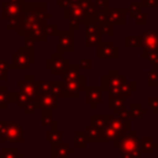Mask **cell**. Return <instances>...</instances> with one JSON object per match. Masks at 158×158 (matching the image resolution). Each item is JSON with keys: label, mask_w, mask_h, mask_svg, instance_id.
Wrapping results in <instances>:
<instances>
[{"label": "cell", "mask_w": 158, "mask_h": 158, "mask_svg": "<svg viewBox=\"0 0 158 158\" xmlns=\"http://www.w3.org/2000/svg\"><path fill=\"white\" fill-rule=\"evenodd\" d=\"M114 147L120 151V158H141V147L139 137L136 131L130 130L128 132L122 133L115 142Z\"/></svg>", "instance_id": "6da1fadb"}, {"label": "cell", "mask_w": 158, "mask_h": 158, "mask_svg": "<svg viewBox=\"0 0 158 158\" xmlns=\"http://www.w3.org/2000/svg\"><path fill=\"white\" fill-rule=\"evenodd\" d=\"M81 25L85 26V47H96L102 41V32L100 23L95 20L94 15H86L81 20Z\"/></svg>", "instance_id": "7a4b0ae2"}, {"label": "cell", "mask_w": 158, "mask_h": 158, "mask_svg": "<svg viewBox=\"0 0 158 158\" xmlns=\"http://www.w3.org/2000/svg\"><path fill=\"white\" fill-rule=\"evenodd\" d=\"M126 80L125 75L118 69H110L101 78V90L106 94H120L118 88Z\"/></svg>", "instance_id": "3957f363"}, {"label": "cell", "mask_w": 158, "mask_h": 158, "mask_svg": "<svg viewBox=\"0 0 158 158\" xmlns=\"http://www.w3.org/2000/svg\"><path fill=\"white\" fill-rule=\"evenodd\" d=\"M64 90H63V98H79L81 93H84V89L86 86V78L85 75H81L74 80L70 81H63Z\"/></svg>", "instance_id": "277c9868"}, {"label": "cell", "mask_w": 158, "mask_h": 158, "mask_svg": "<svg viewBox=\"0 0 158 158\" xmlns=\"http://www.w3.org/2000/svg\"><path fill=\"white\" fill-rule=\"evenodd\" d=\"M57 36H58V52L59 53H73L75 51L74 31L58 30Z\"/></svg>", "instance_id": "5b68a950"}, {"label": "cell", "mask_w": 158, "mask_h": 158, "mask_svg": "<svg viewBox=\"0 0 158 158\" xmlns=\"http://www.w3.org/2000/svg\"><path fill=\"white\" fill-rule=\"evenodd\" d=\"M96 57L99 59H118L120 48L111 41H101L96 46Z\"/></svg>", "instance_id": "8992f818"}, {"label": "cell", "mask_w": 158, "mask_h": 158, "mask_svg": "<svg viewBox=\"0 0 158 158\" xmlns=\"http://www.w3.org/2000/svg\"><path fill=\"white\" fill-rule=\"evenodd\" d=\"M63 53H53L51 58L47 59V69H51L54 75H59L65 72L69 65V60L62 56Z\"/></svg>", "instance_id": "52a82bcc"}, {"label": "cell", "mask_w": 158, "mask_h": 158, "mask_svg": "<svg viewBox=\"0 0 158 158\" xmlns=\"http://www.w3.org/2000/svg\"><path fill=\"white\" fill-rule=\"evenodd\" d=\"M84 93H85V101L90 105V107L93 110H95L98 107V105H100L102 102L104 91L101 90V86H95V85L85 86Z\"/></svg>", "instance_id": "ba28073f"}, {"label": "cell", "mask_w": 158, "mask_h": 158, "mask_svg": "<svg viewBox=\"0 0 158 158\" xmlns=\"http://www.w3.org/2000/svg\"><path fill=\"white\" fill-rule=\"evenodd\" d=\"M106 121H107V125L111 126L114 130H116L118 133H125V132H128L131 130V122H130V118H120L118 116L116 115H106Z\"/></svg>", "instance_id": "9c48e42d"}, {"label": "cell", "mask_w": 158, "mask_h": 158, "mask_svg": "<svg viewBox=\"0 0 158 158\" xmlns=\"http://www.w3.org/2000/svg\"><path fill=\"white\" fill-rule=\"evenodd\" d=\"M106 12L110 22H112L114 25H125L127 7H107Z\"/></svg>", "instance_id": "30bf717a"}, {"label": "cell", "mask_w": 158, "mask_h": 158, "mask_svg": "<svg viewBox=\"0 0 158 158\" xmlns=\"http://www.w3.org/2000/svg\"><path fill=\"white\" fill-rule=\"evenodd\" d=\"M142 36V48L143 49H154L158 48V31L146 30L141 33Z\"/></svg>", "instance_id": "8fae6325"}, {"label": "cell", "mask_w": 158, "mask_h": 158, "mask_svg": "<svg viewBox=\"0 0 158 158\" xmlns=\"http://www.w3.org/2000/svg\"><path fill=\"white\" fill-rule=\"evenodd\" d=\"M75 148H70L67 142H56L52 148V158H68L69 154H73Z\"/></svg>", "instance_id": "7c38bea8"}, {"label": "cell", "mask_w": 158, "mask_h": 158, "mask_svg": "<svg viewBox=\"0 0 158 158\" xmlns=\"http://www.w3.org/2000/svg\"><path fill=\"white\" fill-rule=\"evenodd\" d=\"M139 147L142 154H153V152L158 149V142H156L152 136H143L139 138Z\"/></svg>", "instance_id": "4fadbf2b"}, {"label": "cell", "mask_w": 158, "mask_h": 158, "mask_svg": "<svg viewBox=\"0 0 158 158\" xmlns=\"http://www.w3.org/2000/svg\"><path fill=\"white\" fill-rule=\"evenodd\" d=\"M38 105H41L42 109H57V98L53 96L49 93H41L37 100Z\"/></svg>", "instance_id": "5bb4252c"}, {"label": "cell", "mask_w": 158, "mask_h": 158, "mask_svg": "<svg viewBox=\"0 0 158 158\" xmlns=\"http://www.w3.org/2000/svg\"><path fill=\"white\" fill-rule=\"evenodd\" d=\"M84 133L86 136L88 142H102V136H101V130L96 128L91 123L86 125L84 128Z\"/></svg>", "instance_id": "9a60e30c"}, {"label": "cell", "mask_w": 158, "mask_h": 158, "mask_svg": "<svg viewBox=\"0 0 158 158\" xmlns=\"http://www.w3.org/2000/svg\"><path fill=\"white\" fill-rule=\"evenodd\" d=\"M101 136H102V142H115L120 136L121 133H118L116 130H114L111 126H109L106 123V126L101 130Z\"/></svg>", "instance_id": "2e32d148"}, {"label": "cell", "mask_w": 158, "mask_h": 158, "mask_svg": "<svg viewBox=\"0 0 158 158\" xmlns=\"http://www.w3.org/2000/svg\"><path fill=\"white\" fill-rule=\"evenodd\" d=\"M141 57L146 59L149 64H152L153 68H158V48L143 49V52L141 53Z\"/></svg>", "instance_id": "e0dca14e"}, {"label": "cell", "mask_w": 158, "mask_h": 158, "mask_svg": "<svg viewBox=\"0 0 158 158\" xmlns=\"http://www.w3.org/2000/svg\"><path fill=\"white\" fill-rule=\"evenodd\" d=\"M80 77V68L78 64H69L63 73V81H70Z\"/></svg>", "instance_id": "ac0fdd59"}, {"label": "cell", "mask_w": 158, "mask_h": 158, "mask_svg": "<svg viewBox=\"0 0 158 158\" xmlns=\"http://www.w3.org/2000/svg\"><path fill=\"white\" fill-rule=\"evenodd\" d=\"M135 91H136V80H131L130 83L125 80V81L121 84V86L118 88L120 95L123 96L125 99H128Z\"/></svg>", "instance_id": "d6986e66"}, {"label": "cell", "mask_w": 158, "mask_h": 158, "mask_svg": "<svg viewBox=\"0 0 158 158\" xmlns=\"http://www.w3.org/2000/svg\"><path fill=\"white\" fill-rule=\"evenodd\" d=\"M147 115V110L142 107L139 102H132L128 109V118H141Z\"/></svg>", "instance_id": "ffe728a7"}, {"label": "cell", "mask_w": 158, "mask_h": 158, "mask_svg": "<svg viewBox=\"0 0 158 158\" xmlns=\"http://www.w3.org/2000/svg\"><path fill=\"white\" fill-rule=\"evenodd\" d=\"M142 36L141 35H126L125 36V47L126 48H142Z\"/></svg>", "instance_id": "44dd1931"}, {"label": "cell", "mask_w": 158, "mask_h": 158, "mask_svg": "<svg viewBox=\"0 0 158 158\" xmlns=\"http://www.w3.org/2000/svg\"><path fill=\"white\" fill-rule=\"evenodd\" d=\"M125 98L120 94H107V107L109 109H116L125 105Z\"/></svg>", "instance_id": "7402d4cb"}, {"label": "cell", "mask_w": 158, "mask_h": 158, "mask_svg": "<svg viewBox=\"0 0 158 158\" xmlns=\"http://www.w3.org/2000/svg\"><path fill=\"white\" fill-rule=\"evenodd\" d=\"M88 139L84 131H75L74 132V148L75 149H84L86 147Z\"/></svg>", "instance_id": "603a6c76"}, {"label": "cell", "mask_w": 158, "mask_h": 158, "mask_svg": "<svg viewBox=\"0 0 158 158\" xmlns=\"http://www.w3.org/2000/svg\"><path fill=\"white\" fill-rule=\"evenodd\" d=\"M63 90H64V84H63V81H58V80L51 81L49 94H52V95L56 96V98H63Z\"/></svg>", "instance_id": "cb8c5ba5"}, {"label": "cell", "mask_w": 158, "mask_h": 158, "mask_svg": "<svg viewBox=\"0 0 158 158\" xmlns=\"http://www.w3.org/2000/svg\"><path fill=\"white\" fill-rule=\"evenodd\" d=\"M147 86L156 88L158 86V68H153L147 73Z\"/></svg>", "instance_id": "d4e9b609"}, {"label": "cell", "mask_w": 158, "mask_h": 158, "mask_svg": "<svg viewBox=\"0 0 158 158\" xmlns=\"http://www.w3.org/2000/svg\"><path fill=\"white\" fill-rule=\"evenodd\" d=\"M142 9H143V6H142L141 1H132V2L130 4V6L127 7V14H128L130 17L133 20V19L142 11Z\"/></svg>", "instance_id": "484cf974"}, {"label": "cell", "mask_w": 158, "mask_h": 158, "mask_svg": "<svg viewBox=\"0 0 158 158\" xmlns=\"http://www.w3.org/2000/svg\"><path fill=\"white\" fill-rule=\"evenodd\" d=\"M91 125L93 126H95L96 128H99V130H102L105 126H106V123H107V121H106V115H91Z\"/></svg>", "instance_id": "4316f807"}, {"label": "cell", "mask_w": 158, "mask_h": 158, "mask_svg": "<svg viewBox=\"0 0 158 158\" xmlns=\"http://www.w3.org/2000/svg\"><path fill=\"white\" fill-rule=\"evenodd\" d=\"M63 137V132L62 131H58L57 127H54L51 132H47V142H51V143H56V142H59Z\"/></svg>", "instance_id": "83f0119b"}, {"label": "cell", "mask_w": 158, "mask_h": 158, "mask_svg": "<svg viewBox=\"0 0 158 158\" xmlns=\"http://www.w3.org/2000/svg\"><path fill=\"white\" fill-rule=\"evenodd\" d=\"M100 27H101V32H102V35L114 36V33H115V26H114V23H112V22H110L109 20H107L106 22L101 23V25H100Z\"/></svg>", "instance_id": "f1b7e54d"}, {"label": "cell", "mask_w": 158, "mask_h": 158, "mask_svg": "<svg viewBox=\"0 0 158 158\" xmlns=\"http://www.w3.org/2000/svg\"><path fill=\"white\" fill-rule=\"evenodd\" d=\"M147 104L153 115H158V96L147 98Z\"/></svg>", "instance_id": "f546056e"}, {"label": "cell", "mask_w": 158, "mask_h": 158, "mask_svg": "<svg viewBox=\"0 0 158 158\" xmlns=\"http://www.w3.org/2000/svg\"><path fill=\"white\" fill-rule=\"evenodd\" d=\"M94 17L95 20L101 25L104 22H106L109 19H107V12H106V9H98L96 12L94 14Z\"/></svg>", "instance_id": "4dcf8cb0"}, {"label": "cell", "mask_w": 158, "mask_h": 158, "mask_svg": "<svg viewBox=\"0 0 158 158\" xmlns=\"http://www.w3.org/2000/svg\"><path fill=\"white\" fill-rule=\"evenodd\" d=\"M52 110L51 109H42V115H41V118H42V123L43 125H49L52 123Z\"/></svg>", "instance_id": "1f68e13d"}, {"label": "cell", "mask_w": 158, "mask_h": 158, "mask_svg": "<svg viewBox=\"0 0 158 158\" xmlns=\"http://www.w3.org/2000/svg\"><path fill=\"white\" fill-rule=\"evenodd\" d=\"M114 112H115V115H116V116H118L120 118H123V120L128 118V110L126 109V106H125V105H123V106H120V107L114 109Z\"/></svg>", "instance_id": "d6a6232c"}, {"label": "cell", "mask_w": 158, "mask_h": 158, "mask_svg": "<svg viewBox=\"0 0 158 158\" xmlns=\"http://www.w3.org/2000/svg\"><path fill=\"white\" fill-rule=\"evenodd\" d=\"M78 65L83 70H90L91 69V58H80Z\"/></svg>", "instance_id": "836d02e7"}, {"label": "cell", "mask_w": 158, "mask_h": 158, "mask_svg": "<svg viewBox=\"0 0 158 158\" xmlns=\"http://www.w3.org/2000/svg\"><path fill=\"white\" fill-rule=\"evenodd\" d=\"M135 21H136V23L137 25H146L147 23V21H148V17H147V14L146 12H143V11H141L135 19H133Z\"/></svg>", "instance_id": "e575fe53"}, {"label": "cell", "mask_w": 158, "mask_h": 158, "mask_svg": "<svg viewBox=\"0 0 158 158\" xmlns=\"http://www.w3.org/2000/svg\"><path fill=\"white\" fill-rule=\"evenodd\" d=\"M141 4L143 7H147V9H157L158 7V0H141Z\"/></svg>", "instance_id": "d590c367"}, {"label": "cell", "mask_w": 158, "mask_h": 158, "mask_svg": "<svg viewBox=\"0 0 158 158\" xmlns=\"http://www.w3.org/2000/svg\"><path fill=\"white\" fill-rule=\"evenodd\" d=\"M99 9H107L109 7V0H96L95 1Z\"/></svg>", "instance_id": "8d00e7d4"}, {"label": "cell", "mask_w": 158, "mask_h": 158, "mask_svg": "<svg viewBox=\"0 0 158 158\" xmlns=\"http://www.w3.org/2000/svg\"><path fill=\"white\" fill-rule=\"evenodd\" d=\"M69 2V0H58V7H64Z\"/></svg>", "instance_id": "74e56055"}, {"label": "cell", "mask_w": 158, "mask_h": 158, "mask_svg": "<svg viewBox=\"0 0 158 158\" xmlns=\"http://www.w3.org/2000/svg\"><path fill=\"white\" fill-rule=\"evenodd\" d=\"M79 0H69V2H72V4H75V2H78Z\"/></svg>", "instance_id": "f35d334b"}]
</instances>
